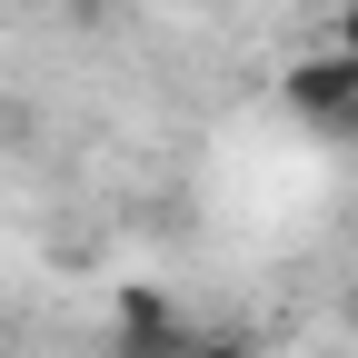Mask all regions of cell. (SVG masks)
<instances>
[{"mask_svg":"<svg viewBox=\"0 0 358 358\" xmlns=\"http://www.w3.org/2000/svg\"><path fill=\"white\" fill-rule=\"evenodd\" d=\"M179 358H259V348H249V338H189Z\"/></svg>","mask_w":358,"mask_h":358,"instance_id":"3957f363","label":"cell"},{"mask_svg":"<svg viewBox=\"0 0 358 358\" xmlns=\"http://www.w3.org/2000/svg\"><path fill=\"white\" fill-rule=\"evenodd\" d=\"M338 50H358V0H348V10H338Z\"/></svg>","mask_w":358,"mask_h":358,"instance_id":"277c9868","label":"cell"},{"mask_svg":"<svg viewBox=\"0 0 358 358\" xmlns=\"http://www.w3.org/2000/svg\"><path fill=\"white\" fill-rule=\"evenodd\" d=\"M279 100L308 120V129H358V50H299L289 70H279Z\"/></svg>","mask_w":358,"mask_h":358,"instance_id":"6da1fadb","label":"cell"},{"mask_svg":"<svg viewBox=\"0 0 358 358\" xmlns=\"http://www.w3.org/2000/svg\"><path fill=\"white\" fill-rule=\"evenodd\" d=\"M110 348H120V358H179V348H189V329H179V319H120Z\"/></svg>","mask_w":358,"mask_h":358,"instance_id":"7a4b0ae2","label":"cell"}]
</instances>
